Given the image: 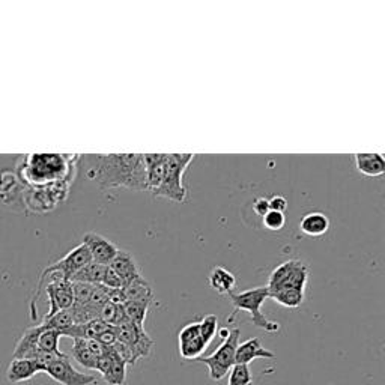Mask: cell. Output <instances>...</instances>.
Listing matches in <instances>:
<instances>
[{
	"mask_svg": "<svg viewBox=\"0 0 385 385\" xmlns=\"http://www.w3.org/2000/svg\"><path fill=\"white\" fill-rule=\"evenodd\" d=\"M121 294L124 297V301H146L152 302L154 301V292L148 280L140 274L132 278L124 288L121 289Z\"/></svg>",
	"mask_w": 385,
	"mask_h": 385,
	"instance_id": "obj_15",
	"label": "cell"
},
{
	"mask_svg": "<svg viewBox=\"0 0 385 385\" xmlns=\"http://www.w3.org/2000/svg\"><path fill=\"white\" fill-rule=\"evenodd\" d=\"M262 223L268 231L278 232V231H282L285 228L286 217H285V214H282V212L270 211L267 216L262 217Z\"/></svg>",
	"mask_w": 385,
	"mask_h": 385,
	"instance_id": "obj_31",
	"label": "cell"
},
{
	"mask_svg": "<svg viewBox=\"0 0 385 385\" xmlns=\"http://www.w3.org/2000/svg\"><path fill=\"white\" fill-rule=\"evenodd\" d=\"M240 337H241L240 328L231 329L229 336L223 340V343L214 354H211L209 357H199L196 360L208 366L209 378L212 381H221L235 366V354L238 344H240Z\"/></svg>",
	"mask_w": 385,
	"mask_h": 385,
	"instance_id": "obj_6",
	"label": "cell"
},
{
	"mask_svg": "<svg viewBox=\"0 0 385 385\" xmlns=\"http://www.w3.org/2000/svg\"><path fill=\"white\" fill-rule=\"evenodd\" d=\"M44 374H47L53 381L62 385H92L97 382V378L94 375H88L80 370H77L71 364L70 355L58 357L55 362L46 367Z\"/></svg>",
	"mask_w": 385,
	"mask_h": 385,
	"instance_id": "obj_8",
	"label": "cell"
},
{
	"mask_svg": "<svg viewBox=\"0 0 385 385\" xmlns=\"http://www.w3.org/2000/svg\"><path fill=\"white\" fill-rule=\"evenodd\" d=\"M253 211H255V214L259 216V217H265L268 214V212L271 211L270 209V202H268V199H265V197H258L256 201L253 202Z\"/></svg>",
	"mask_w": 385,
	"mask_h": 385,
	"instance_id": "obj_35",
	"label": "cell"
},
{
	"mask_svg": "<svg viewBox=\"0 0 385 385\" xmlns=\"http://www.w3.org/2000/svg\"><path fill=\"white\" fill-rule=\"evenodd\" d=\"M199 328H201V337L206 344H209L218 331V317L216 315H206L199 322Z\"/></svg>",
	"mask_w": 385,
	"mask_h": 385,
	"instance_id": "obj_29",
	"label": "cell"
},
{
	"mask_svg": "<svg viewBox=\"0 0 385 385\" xmlns=\"http://www.w3.org/2000/svg\"><path fill=\"white\" fill-rule=\"evenodd\" d=\"M47 328H51V329H56L59 331V333L63 336L65 331H68L71 327H74V320H73V315L68 310H62V312H58L53 316L47 317V320H43V322Z\"/></svg>",
	"mask_w": 385,
	"mask_h": 385,
	"instance_id": "obj_24",
	"label": "cell"
},
{
	"mask_svg": "<svg viewBox=\"0 0 385 385\" xmlns=\"http://www.w3.org/2000/svg\"><path fill=\"white\" fill-rule=\"evenodd\" d=\"M115 352V351H113ZM104 381L110 385H124L127 379V364L116 354L110 369L102 375Z\"/></svg>",
	"mask_w": 385,
	"mask_h": 385,
	"instance_id": "obj_25",
	"label": "cell"
},
{
	"mask_svg": "<svg viewBox=\"0 0 385 385\" xmlns=\"http://www.w3.org/2000/svg\"><path fill=\"white\" fill-rule=\"evenodd\" d=\"M70 184L71 179H65L50 185H44V187H33L24 196L26 205L36 212L51 211L68 196Z\"/></svg>",
	"mask_w": 385,
	"mask_h": 385,
	"instance_id": "obj_7",
	"label": "cell"
},
{
	"mask_svg": "<svg viewBox=\"0 0 385 385\" xmlns=\"http://www.w3.org/2000/svg\"><path fill=\"white\" fill-rule=\"evenodd\" d=\"M43 371L44 366L36 360H32V358H14L8 367L6 379L12 384H19L29 381L38 374H43Z\"/></svg>",
	"mask_w": 385,
	"mask_h": 385,
	"instance_id": "obj_11",
	"label": "cell"
},
{
	"mask_svg": "<svg viewBox=\"0 0 385 385\" xmlns=\"http://www.w3.org/2000/svg\"><path fill=\"white\" fill-rule=\"evenodd\" d=\"M74 340V344H73V349H71V355L74 360L86 367V369H97V362L98 358L90 352V349L88 348V342L86 339H73Z\"/></svg>",
	"mask_w": 385,
	"mask_h": 385,
	"instance_id": "obj_19",
	"label": "cell"
},
{
	"mask_svg": "<svg viewBox=\"0 0 385 385\" xmlns=\"http://www.w3.org/2000/svg\"><path fill=\"white\" fill-rule=\"evenodd\" d=\"M100 320L104 321L105 324H109L110 327H117L122 322L128 321L125 312H124V304H115V302H107L104 305L100 312Z\"/></svg>",
	"mask_w": 385,
	"mask_h": 385,
	"instance_id": "obj_22",
	"label": "cell"
},
{
	"mask_svg": "<svg viewBox=\"0 0 385 385\" xmlns=\"http://www.w3.org/2000/svg\"><path fill=\"white\" fill-rule=\"evenodd\" d=\"M329 229V220L322 212H309L301 218L300 231L307 236H322Z\"/></svg>",
	"mask_w": 385,
	"mask_h": 385,
	"instance_id": "obj_18",
	"label": "cell"
},
{
	"mask_svg": "<svg viewBox=\"0 0 385 385\" xmlns=\"http://www.w3.org/2000/svg\"><path fill=\"white\" fill-rule=\"evenodd\" d=\"M233 304V313L228 317V322H232L238 312H247L250 315V321L255 327L267 331V333H278L280 331V324L268 320L267 316L262 315L260 307L262 304L270 298V292L267 286H259L253 289H247L243 292H233L229 295Z\"/></svg>",
	"mask_w": 385,
	"mask_h": 385,
	"instance_id": "obj_4",
	"label": "cell"
},
{
	"mask_svg": "<svg viewBox=\"0 0 385 385\" xmlns=\"http://www.w3.org/2000/svg\"><path fill=\"white\" fill-rule=\"evenodd\" d=\"M109 267L119 275V278H121V280L124 282V285H127L135 277L140 275V270H139V265H137L136 259L132 258V255L128 253V251H125V250L117 251Z\"/></svg>",
	"mask_w": 385,
	"mask_h": 385,
	"instance_id": "obj_13",
	"label": "cell"
},
{
	"mask_svg": "<svg viewBox=\"0 0 385 385\" xmlns=\"http://www.w3.org/2000/svg\"><path fill=\"white\" fill-rule=\"evenodd\" d=\"M307 280H309L307 265H304L297 259H290L283 262L282 265H278V267L271 273L267 288L270 295L283 290L305 292Z\"/></svg>",
	"mask_w": 385,
	"mask_h": 385,
	"instance_id": "obj_5",
	"label": "cell"
},
{
	"mask_svg": "<svg viewBox=\"0 0 385 385\" xmlns=\"http://www.w3.org/2000/svg\"><path fill=\"white\" fill-rule=\"evenodd\" d=\"M104 273H105V267H102V265H98L95 262H90L80 271L74 274L71 282L88 283V285H101Z\"/></svg>",
	"mask_w": 385,
	"mask_h": 385,
	"instance_id": "obj_21",
	"label": "cell"
},
{
	"mask_svg": "<svg viewBox=\"0 0 385 385\" xmlns=\"http://www.w3.org/2000/svg\"><path fill=\"white\" fill-rule=\"evenodd\" d=\"M355 157V167L364 176L370 178H376L384 175L385 172V162H384V155L378 152H358L354 155Z\"/></svg>",
	"mask_w": 385,
	"mask_h": 385,
	"instance_id": "obj_16",
	"label": "cell"
},
{
	"mask_svg": "<svg viewBox=\"0 0 385 385\" xmlns=\"http://www.w3.org/2000/svg\"><path fill=\"white\" fill-rule=\"evenodd\" d=\"M60 337H62V334L59 333V331L47 328L44 325L43 333L39 334V337H38V349L41 351V352L55 354V355H59V357L65 355V352H62L59 349V340H60Z\"/></svg>",
	"mask_w": 385,
	"mask_h": 385,
	"instance_id": "obj_20",
	"label": "cell"
},
{
	"mask_svg": "<svg viewBox=\"0 0 385 385\" xmlns=\"http://www.w3.org/2000/svg\"><path fill=\"white\" fill-rule=\"evenodd\" d=\"M43 329H44L43 324L26 329L24 334L17 343L14 358H32V360H35L39 352H41L38 349V337L43 333Z\"/></svg>",
	"mask_w": 385,
	"mask_h": 385,
	"instance_id": "obj_14",
	"label": "cell"
},
{
	"mask_svg": "<svg viewBox=\"0 0 385 385\" xmlns=\"http://www.w3.org/2000/svg\"><path fill=\"white\" fill-rule=\"evenodd\" d=\"M197 337H201V328H199V322H191L189 325H185L179 331L178 340H179V343H184V342H189V340H193Z\"/></svg>",
	"mask_w": 385,
	"mask_h": 385,
	"instance_id": "obj_33",
	"label": "cell"
},
{
	"mask_svg": "<svg viewBox=\"0 0 385 385\" xmlns=\"http://www.w3.org/2000/svg\"><path fill=\"white\" fill-rule=\"evenodd\" d=\"M208 282L209 286L220 295H231L233 294L236 288L235 274L231 273L229 270H226L224 267H218V265L211 270Z\"/></svg>",
	"mask_w": 385,
	"mask_h": 385,
	"instance_id": "obj_17",
	"label": "cell"
},
{
	"mask_svg": "<svg viewBox=\"0 0 385 385\" xmlns=\"http://www.w3.org/2000/svg\"><path fill=\"white\" fill-rule=\"evenodd\" d=\"M270 298L275 300V302H278V304H282L283 307L297 309L304 301V292H297V290L275 292V294L270 295Z\"/></svg>",
	"mask_w": 385,
	"mask_h": 385,
	"instance_id": "obj_27",
	"label": "cell"
},
{
	"mask_svg": "<svg viewBox=\"0 0 385 385\" xmlns=\"http://www.w3.org/2000/svg\"><path fill=\"white\" fill-rule=\"evenodd\" d=\"M83 244L88 247L92 262H95L102 267H109L113 258L119 251L117 246L109 241L107 238H104L100 233L89 232L83 236Z\"/></svg>",
	"mask_w": 385,
	"mask_h": 385,
	"instance_id": "obj_10",
	"label": "cell"
},
{
	"mask_svg": "<svg viewBox=\"0 0 385 385\" xmlns=\"http://www.w3.org/2000/svg\"><path fill=\"white\" fill-rule=\"evenodd\" d=\"M268 202H270V209L271 211L282 212V214H285V211L289 206L286 197H283V196H273L271 199H268Z\"/></svg>",
	"mask_w": 385,
	"mask_h": 385,
	"instance_id": "obj_34",
	"label": "cell"
},
{
	"mask_svg": "<svg viewBox=\"0 0 385 385\" xmlns=\"http://www.w3.org/2000/svg\"><path fill=\"white\" fill-rule=\"evenodd\" d=\"M92 262L90 253L88 247L82 243L78 244L77 247H74L71 251H68L62 259H59L58 262H55L50 267H47L46 270L48 271H56L59 273L65 280L71 282V278L74 277L75 273L80 271L83 267H86L88 263Z\"/></svg>",
	"mask_w": 385,
	"mask_h": 385,
	"instance_id": "obj_9",
	"label": "cell"
},
{
	"mask_svg": "<svg viewBox=\"0 0 385 385\" xmlns=\"http://www.w3.org/2000/svg\"><path fill=\"white\" fill-rule=\"evenodd\" d=\"M88 157V178L102 190L128 189L148 191L143 154H98Z\"/></svg>",
	"mask_w": 385,
	"mask_h": 385,
	"instance_id": "obj_1",
	"label": "cell"
},
{
	"mask_svg": "<svg viewBox=\"0 0 385 385\" xmlns=\"http://www.w3.org/2000/svg\"><path fill=\"white\" fill-rule=\"evenodd\" d=\"M77 160V155L31 154L24 158L20 176L31 185V189L73 179V169Z\"/></svg>",
	"mask_w": 385,
	"mask_h": 385,
	"instance_id": "obj_2",
	"label": "cell"
},
{
	"mask_svg": "<svg viewBox=\"0 0 385 385\" xmlns=\"http://www.w3.org/2000/svg\"><path fill=\"white\" fill-rule=\"evenodd\" d=\"M228 375V385H253V376L247 364H235Z\"/></svg>",
	"mask_w": 385,
	"mask_h": 385,
	"instance_id": "obj_28",
	"label": "cell"
},
{
	"mask_svg": "<svg viewBox=\"0 0 385 385\" xmlns=\"http://www.w3.org/2000/svg\"><path fill=\"white\" fill-rule=\"evenodd\" d=\"M151 302L146 301H128L124 304V312L127 320L137 327H143L146 313H148Z\"/></svg>",
	"mask_w": 385,
	"mask_h": 385,
	"instance_id": "obj_23",
	"label": "cell"
},
{
	"mask_svg": "<svg viewBox=\"0 0 385 385\" xmlns=\"http://www.w3.org/2000/svg\"><path fill=\"white\" fill-rule=\"evenodd\" d=\"M71 283H73L74 304L75 305H86L89 302L90 295H92V289H94V285L78 283V282H71Z\"/></svg>",
	"mask_w": 385,
	"mask_h": 385,
	"instance_id": "obj_30",
	"label": "cell"
},
{
	"mask_svg": "<svg viewBox=\"0 0 385 385\" xmlns=\"http://www.w3.org/2000/svg\"><path fill=\"white\" fill-rule=\"evenodd\" d=\"M101 285L110 290H119V289L124 288V282L121 280V278H119V275L110 267H105V273H104Z\"/></svg>",
	"mask_w": 385,
	"mask_h": 385,
	"instance_id": "obj_32",
	"label": "cell"
},
{
	"mask_svg": "<svg viewBox=\"0 0 385 385\" xmlns=\"http://www.w3.org/2000/svg\"><path fill=\"white\" fill-rule=\"evenodd\" d=\"M194 158L196 154H167L162 184L152 194L155 197H164L175 204H184L187 201V189L182 179Z\"/></svg>",
	"mask_w": 385,
	"mask_h": 385,
	"instance_id": "obj_3",
	"label": "cell"
},
{
	"mask_svg": "<svg viewBox=\"0 0 385 385\" xmlns=\"http://www.w3.org/2000/svg\"><path fill=\"white\" fill-rule=\"evenodd\" d=\"M208 344L204 342L202 337H197L189 342L179 343V354L185 360H197L199 357H202Z\"/></svg>",
	"mask_w": 385,
	"mask_h": 385,
	"instance_id": "obj_26",
	"label": "cell"
},
{
	"mask_svg": "<svg viewBox=\"0 0 385 385\" xmlns=\"http://www.w3.org/2000/svg\"><path fill=\"white\" fill-rule=\"evenodd\" d=\"M97 340L101 342L104 344V347H113V344L117 342L116 328L115 327H109Z\"/></svg>",
	"mask_w": 385,
	"mask_h": 385,
	"instance_id": "obj_36",
	"label": "cell"
},
{
	"mask_svg": "<svg viewBox=\"0 0 385 385\" xmlns=\"http://www.w3.org/2000/svg\"><path fill=\"white\" fill-rule=\"evenodd\" d=\"M256 358H268V360H273L275 358V354L265 349L260 343L259 337L248 339L244 343H240L236 348L235 354V364H250Z\"/></svg>",
	"mask_w": 385,
	"mask_h": 385,
	"instance_id": "obj_12",
	"label": "cell"
}]
</instances>
